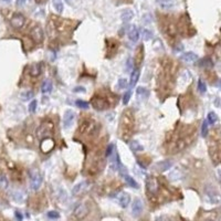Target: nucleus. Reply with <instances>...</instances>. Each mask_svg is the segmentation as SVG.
I'll list each match as a JSON object with an SVG mask.
<instances>
[{
  "label": "nucleus",
  "instance_id": "nucleus-1",
  "mask_svg": "<svg viewBox=\"0 0 221 221\" xmlns=\"http://www.w3.org/2000/svg\"><path fill=\"white\" fill-rule=\"evenodd\" d=\"M75 28V22L72 20L61 19L57 16H50L48 21V33L52 39L55 35H67Z\"/></svg>",
  "mask_w": 221,
  "mask_h": 221
},
{
  "label": "nucleus",
  "instance_id": "nucleus-2",
  "mask_svg": "<svg viewBox=\"0 0 221 221\" xmlns=\"http://www.w3.org/2000/svg\"><path fill=\"white\" fill-rule=\"evenodd\" d=\"M134 131V114L131 109H126L122 114L119 122V137L124 142H128Z\"/></svg>",
  "mask_w": 221,
  "mask_h": 221
},
{
  "label": "nucleus",
  "instance_id": "nucleus-3",
  "mask_svg": "<svg viewBox=\"0 0 221 221\" xmlns=\"http://www.w3.org/2000/svg\"><path fill=\"white\" fill-rule=\"evenodd\" d=\"M160 28L169 42H173L176 40L177 33H178L177 23L170 16H160Z\"/></svg>",
  "mask_w": 221,
  "mask_h": 221
},
{
  "label": "nucleus",
  "instance_id": "nucleus-4",
  "mask_svg": "<svg viewBox=\"0 0 221 221\" xmlns=\"http://www.w3.org/2000/svg\"><path fill=\"white\" fill-rule=\"evenodd\" d=\"M177 29L180 32V35H182L184 37H192L194 35H196V29L194 28V25L190 22L188 15H182V17L179 18L178 22H177Z\"/></svg>",
  "mask_w": 221,
  "mask_h": 221
},
{
  "label": "nucleus",
  "instance_id": "nucleus-5",
  "mask_svg": "<svg viewBox=\"0 0 221 221\" xmlns=\"http://www.w3.org/2000/svg\"><path fill=\"white\" fill-rule=\"evenodd\" d=\"M209 152L212 162L214 163V165H218L220 162V138L218 133L212 135L209 140Z\"/></svg>",
  "mask_w": 221,
  "mask_h": 221
},
{
  "label": "nucleus",
  "instance_id": "nucleus-6",
  "mask_svg": "<svg viewBox=\"0 0 221 221\" xmlns=\"http://www.w3.org/2000/svg\"><path fill=\"white\" fill-rule=\"evenodd\" d=\"M97 124L92 118L83 119L79 127V134L82 136H94L97 132Z\"/></svg>",
  "mask_w": 221,
  "mask_h": 221
},
{
  "label": "nucleus",
  "instance_id": "nucleus-7",
  "mask_svg": "<svg viewBox=\"0 0 221 221\" xmlns=\"http://www.w3.org/2000/svg\"><path fill=\"white\" fill-rule=\"evenodd\" d=\"M53 132H54V125H53V123L51 121H45L38 128L37 136L40 139L50 138V136L53 135Z\"/></svg>",
  "mask_w": 221,
  "mask_h": 221
},
{
  "label": "nucleus",
  "instance_id": "nucleus-8",
  "mask_svg": "<svg viewBox=\"0 0 221 221\" xmlns=\"http://www.w3.org/2000/svg\"><path fill=\"white\" fill-rule=\"evenodd\" d=\"M109 99H106V96L104 95H95L94 97H92V101H91V104L97 111H104V109L108 108L109 107Z\"/></svg>",
  "mask_w": 221,
  "mask_h": 221
},
{
  "label": "nucleus",
  "instance_id": "nucleus-9",
  "mask_svg": "<svg viewBox=\"0 0 221 221\" xmlns=\"http://www.w3.org/2000/svg\"><path fill=\"white\" fill-rule=\"evenodd\" d=\"M146 190L147 194L150 197H155L156 195H158L159 192V182L155 177L149 176L146 179Z\"/></svg>",
  "mask_w": 221,
  "mask_h": 221
},
{
  "label": "nucleus",
  "instance_id": "nucleus-10",
  "mask_svg": "<svg viewBox=\"0 0 221 221\" xmlns=\"http://www.w3.org/2000/svg\"><path fill=\"white\" fill-rule=\"evenodd\" d=\"M9 21H10V25L16 30L22 29V28L25 25V22H27L25 16L21 15V13H19V12L13 13V15L10 17Z\"/></svg>",
  "mask_w": 221,
  "mask_h": 221
},
{
  "label": "nucleus",
  "instance_id": "nucleus-11",
  "mask_svg": "<svg viewBox=\"0 0 221 221\" xmlns=\"http://www.w3.org/2000/svg\"><path fill=\"white\" fill-rule=\"evenodd\" d=\"M30 38L35 44H40L43 41V30L40 25H35L30 30Z\"/></svg>",
  "mask_w": 221,
  "mask_h": 221
},
{
  "label": "nucleus",
  "instance_id": "nucleus-12",
  "mask_svg": "<svg viewBox=\"0 0 221 221\" xmlns=\"http://www.w3.org/2000/svg\"><path fill=\"white\" fill-rule=\"evenodd\" d=\"M87 214H89V208H87V206L85 204L77 205V206L75 207L74 211H73L74 217L80 219V220H81V219H84L85 217L87 216Z\"/></svg>",
  "mask_w": 221,
  "mask_h": 221
},
{
  "label": "nucleus",
  "instance_id": "nucleus-13",
  "mask_svg": "<svg viewBox=\"0 0 221 221\" xmlns=\"http://www.w3.org/2000/svg\"><path fill=\"white\" fill-rule=\"evenodd\" d=\"M41 184H42V176L38 172L33 173V174L31 175V182H30L31 189H32V190H38V189L41 187Z\"/></svg>",
  "mask_w": 221,
  "mask_h": 221
},
{
  "label": "nucleus",
  "instance_id": "nucleus-14",
  "mask_svg": "<svg viewBox=\"0 0 221 221\" xmlns=\"http://www.w3.org/2000/svg\"><path fill=\"white\" fill-rule=\"evenodd\" d=\"M143 209H144V204L140 199H135L133 201V206H132V214L134 217H138L139 214L143 212Z\"/></svg>",
  "mask_w": 221,
  "mask_h": 221
},
{
  "label": "nucleus",
  "instance_id": "nucleus-15",
  "mask_svg": "<svg viewBox=\"0 0 221 221\" xmlns=\"http://www.w3.org/2000/svg\"><path fill=\"white\" fill-rule=\"evenodd\" d=\"M74 117H75L74 112L71 111V109H69V111H67L64 113V115H63V126H64V128H69L72 125L73 121H74Z\"/></svg>",
  "mask_w": 221,
  "mask_h": 221
},
{
  "label": "nucleus",
  "instance_id": "nucleus-16",
  "mask_svg": "<svg viewBox=\"0 0 221 221\" xmlns=\"http://www.w3.org/2000/svg\"><path fill=\"white\" fill-rule=\"evenodd\" d=\"M172 166H173V162H170V160H163V162L157 163V164L154 166V169L157 170V172L163 173V172L168 170V169H170Z\"/></svg>",
  "mask_w": 221,
  "mask_h": 221
},
{
  "label": "nucleus",
  "instance_id": "nucleus-17",
  "mask_svg": "<svg viewBox=\"0 0 221 221\" xmlns=\"http://www.w3.org/2000/svg\"><path fill=\"white\" fill-rule=\"evenodd\" d=\"M54 147V142L51 138H44L42 139V144H41V150L43 153H49L51 152Z\"/></svg>",
  "mask_w": 221,
  "mask_h": 221
},
{
  "label": "nucleus",
  "instance_id": "nucleus-18",
  "mask_svg": "<svg viewBox=\"0 0 221 221\" xmlns=\"http://www.w3.org/2000/svg\"><path fill=\"white\" fill-rule=\"evenodd\" d=\"M87 188V182H81L80 184L75 185L74 188L72 189V195L73 196H80L83 191H85Z\"/></svg>",
  "mask_w": 221,
  "mask_h": 221
},
{
  "label": "nucleus",
  "instance_id": "nucleus-19",
  "mask_svg": "<svg viewBox=\"0 0 221 221\" xmlns=\"http://www.w3.org/2000/svg\"><path fill=\"white\" fill-rule=\"evenodd\" d=\"M29 73L32 77H38L41 73H42V67L40 63H35V64L30 65Z\"/></svg>",
  "mask_w": 221,
  "mask_h": 221
},
{
  "label": "nucleus",
  "instance_id": "nucleus-20",
  "mask_svg": "<svg viewBox=\"0 0 221 221\" xmlns=\"http://www.w3.org/2000/svg\"><path fill=\"white\" fill-rule=\"evenodd\" d=\"M143 59H144V45L140 44L137 47L135 52V64L139 65L143 62Z\"/></svg>",
  "mask_w": 221,
  "mask_h": 221
},
{
  "label": "nucleus",
  "instance_id": "nucleus-21",
  "mask_svg": "<svg viewBox=\"0 0 221 221\" xmlns=\"http://www.w3.org/2000/svg\"><path fill=\"white\" fill-rule=\"evenodd\" d=\"M128 38L132 42H137L139 39V31L136 25H132L128 30Z\"/></svg>",
  "mask_w": 221,
  "mask_h": 221
},
{
  "label": "nucleus",
  "instance_id": "nucleus-22",
  "mask_svg": "<svg viewBox=\"0 0 221 221\" xmlns=\"http://www.w3.org/2000/svg\"><path fill=\"white\" fill-rule=\"evenodd\" d=\"M129 201H131V197H129V195L127 192H122L118 196V204L123 208H126L129 205Z\"/></svg>",
  "mask_w": 221,
  "mask_h": 221
},
{
  "label": "nucleus",
  "instance_id": "nucleus-23",
  "mask_svg": "<svg viewBox=\"0 0 221 221\" xmlns=\"http://www.w3.org/2000/svg\"><path fill=\"white\" fill-rule=\"evenodd\" d=\"M106 43H107V52L113 54L117 50V47H118V43H117L116 40L114 39H107L106 40Z\"/></svg>",
  "mask_w": 221,
  "mask_h": 221
},
{
  "label": "nucleus",
  "instance_id": "nucleus-24",
  "mask_svg": "<svg viewBox=\"0 0 221 221\" xmlns=\"http://www.w3.org/2000/svg\"><path fill=\"white\" fill-rule=\"evenodd\" d=\"M180 58H182V60L184 62H195V61L198 59V55H197L196 53L189 51V52L184 53Z\"/></svg>",
  "mask_w": 221,
  "mask_h": 221
},
{
  "label": "nucleus",
  "instance_id": "nucleus-25",
  "mask_svg": "<svg viewBox=\"0 0 221 221\" xmlns=\"http://www.w3.org/2000/svg\"><path fill=\"white\" fill-rule=\"evenodd\" d=\"M136 94H137V97H138V99H148V96H149V91L147 89H145V87L139 86V87H137V90H136Z\"/></svg>",
  "mask_w": 221,
  "mask_h": 221
},
{
  "label": "nucleus",
  "instance_id": "nucleus-26",
  "mask_svg": "<svg viewBox=\"0 0 221 221\" xmlns=\"http://www.w3.org/2000/svg\"><path fill=\"white\" fill-rule=\"evenodd\" d=\"M198 65L200 67H214V61L210 58H204L199 61Z\"/></svg>",
  "mask_w": 221,
  "mask_h": 221
},
{
  "label": "nucleus",
  "instance_id": "nucleus-27",
  "mask_svg": "<svg viewBox=\"0 0 221 221\" xmlns=\"http://www.w3.org/2000/svg\"><path fill=\"white\" fill-rule=\"evenodd\" d=\"M139 73H140L139 69H135L132 71V74H131V82H129L131 86H134V85L137 83V81H138V79H139Z\"/></svg>",
  "mask_w": 221,
  "mask_h": 221
},
{
  "label": "nucleus",
  "instance_id": "nucleus-28",
  "mask_svg": "<svg viewBox=\"0 0 221 221\" xmlns=\"http://www.w3.org/2000/svg\"><path fill=\"white\" fill-rule=\"evenodd\" d=\"M52 91V82L50 80H45L43 81L42 85H41V92L42 93H50Z\"/></svg>",
  "mask_w": 221,
  "mask_h": 221
},
{
  "label": "nucleus",
  "instance_id": "nucleus-29",
  "mask_svg": "<svg viewBox=\"0 0 221 221\" xmlns=\"http://www.w3.org/2000/svg\"><path fill=\"white\" fill-rule=\"evenodd\" d=\"M133 17H134V12L132 10H125L124 12H122V15H121V18H122L124 22H128L129 20H132Z\"/></svg>",
  "mask_w": 221,
  "mask_h": 221
},
{
  "label": "nucleus",
  "instance_id": "nucleus-30",
  "mask_svg": "<svg viewBox=\"0 0 221 221\" xmlns=\"http://www.w3.org/2000/svg\"><path fill=\"white\" fill-rule=\"evenodd\" d=\"M123 177H124L125 182H126V184L128 185V186L133 187V188H135V189L138 188V184H137L136 180H135V179L133 178V177L128 176V175H125V176H123Z\"/></svg>",
  "mask_w": 221,
  "mask_h": 221
},
{
  "label": "nucleus",
  "instance_id": "nucleus-31",
  "mask_svg": "<svg viewBox=\"0 0 221 221\" xmlns=\"http://www.w3.org/2000/svg\"><path fill=\"white\" fill-rule=\"evenodd\" d=\"M52 5H53V8L57 10L58 12L61 13L63 11V2L62 0H52Z\"/></svg>",
  "mask_w": 221,
  "mask_h": 221
},
{
  "label": "nucleus",
  "instance_id": "nucleus-32",
  "mask_svg": "<svg viewBox=\"0 0 221 221\" xmlns=\"http://www.w3.org/2000/svg\"><path fill=\"white\" fill-rule=\"evenodd\" d=\"M163 9H170L173 7V0H157Z\"/></svg>",
  "mask_w": 221,
  "mask_h": 221
},
{
  "label": "nucleus",
  "instance_id": "nucleus-33",
  "mask_svg": "<svg viewBox=\"0 0 221 221\" xmlns=\"http://www.w3.org/2000/svg\"><path fill=\"white\" fill-rule=\"evenodd\" d=\"M129 147H131V149H132L133 152H140V150H143V146L139 144L137 140H133V142H131Z\"/></svg>",
  "mask_w": 221,
  "mask_h": 221
},
{
  "label": "nucleus",
  "instance_id": "nucleus-34",
  "mask_svg": "<svg viewBox=\"0 0 221 221\" xmlns=\"http://www.w3.org/2000/svg\"><path fill=\"white\" fill-rule=\"evenodd\" d=\"M217 119H218V116H217L216 113H214V112H210L208 114V117H207V123H208V124L214 125V123L217 122Z\"/></svg>",
  "mask_w": 221,
  "mask_h": 221
},
{
  "label": "nucleus",
  "instance_id": "nucleus-35",
  "mask_svg": "<svg viewBox=\"0 0 221 221\" xmlns=\"http://www.w3.org/2000/svg\"><path fill=\"white\" fill-rule=\"evenodd\" d=\"M114 150H115L114 144H109L108 146L106 147V150H105V157H106V158H109V157H111V156L113 155Z\"/></svg>",
  "mask_w": 221,
  "mask_h": 221
},
{
  "label": "nucleus",
  "instance_id": "nucleus-36",
  "mask_svg": "<svg viewBox=\"0 0 221 221\" xmlns=\"http://www.w3.org/2000/svg\"><path fill=\"white\" fill-rule=\"evenodd\" d=\"M142 37L144 40H150L153 38V32L147 29H142Z\"/></svg>",
  "mask_w": 221,
  "mask_h": 221
},
{
  "label": "nucleus",
  "instance_id": "nucleus-37",
  "mask_svg": "<svg viewBox=\"0 0 221 221\" xmlns=\"http://www.w3.org/2000/svg\"><path fill=\"white\" fill-rule=\"evenodd\" d=\"M75 105L80 108H83V109H87L89 108V103L83 101V99H76V102H75Z\"/></svg>",
  "mask_w": 221,
  "mask_h": 221
},
{
  "label": "nucleus",
  "instance_id": "nucleus-38",
  "mask_svg": "<svg viewBox=\"0 0 221 221\" xmlns=\"http://www.w3.org/2000/svg\"><path fill=\"white\" fill-rule=\"evenodd\" d=\"M128 86V82H127L126 79H119L118 82H117V87L121 90H124Z\"/></svg>",
  "mask_w": 221,
  "mask_h": 221
},
{
  "label": "nucleus",
  "instance_id": "nucleus-39",
  "mask_svg": "<svg viewBox=\"0 0 221 221\" xmlns=\"http://www.w3.org/2000/svg\"><path fill=\"white\" fill-rule=\"evenodd\" d=\"M182 175L180 174V172L179 170H174V172L172 173V174L169 175V178H170V180H178L179 178H182Z\"/></svg>",
  "mask_w": 221,
  "mask_h": 221
},
{
  "label": "nucleus",
  "instance_id": "nucleus-40",
  "mask_svg": "<svg viewBox=\"0 0 221 221\" xmlns=\"http://www.w3.org/2000/svg\"><path fill=\"white\" fill-rule=\"evenodd\" d=\"M8 187V179L5 175H0V188L6 189Z\"/></svg>",
  "mask_w": 221,
  "mask_h": 221
},
{
  "label": "nucleus",
  "instance_id": "nucleus-41",
  "mask_svg": "<svg viewBox=\"0 0 221 221\" xmlns=\"http://www.w3.org/2000/svg\"><path fill=\"white\" fill-rule=\"evenodd\" d=\"M198 91L200 93H206V91H207V85H206V83L202 81V80H199V82H198Z\"/></svg>",
  "mask_w": 221,
  "mask_h": 221
},
{
  "label": "nucleus",
  "instance_id": "nucleus-42",
  "mask_svg": "<svg viewBox=\"0 0 221 221\" xmlns=\"http://www.w3.org/2000/svg\"><path fill=\"white\" fill-rule=\"evenodd\" d=\"M33 97V93L31 92V91H27V92H23L22 94H21V99H23V101H29V99H31Z\"/></svg>",
  "mask_w": 221,
  "mask_h": 221
},
{
  "label": "nucleus",
  "instance_id": "nucleus-43",
  "mask_svg": "<svg viewBox=\"0 0 221 221\" xmlns=\"http://www.w3.org/2000/svg\"><path fill=\"white\" fill-rule=\"evenodd\" d=\"M201 135L204 137L208 136V123H207V121H205L201 125Z\"/></svg>",
  "mask_w": 221,
  "mask_h": 221
},
{
  "label": "nucleus",
  "instance_id": "nucleus-44",
  "mask_svg": "<svg viewBox=\"0 0 221 221\" xmlns=\"http://www.w3.org/2000/svg\"><path fill=\"white\" fill-rule=\"evenodd\" d=\"M37 106H38L37 99H33L32 102L29 104V112L30 113H35V111H37Z\"/></svg>",
  "mask_w": 221,
  "mask_h": 221
},
{
  "label": "nucleus",
  "instance_id": "nucleus-45",
  "mask_svg": "<svg viewBox=\"0 0 221 221\" xmlns=\"http://www.w3.org/2000/svg\"><path fill=\"white\" fill-rule=\"evenodd\" d=\"M131 95H132V92H131V91H127V92L125 93L124 96H123V104H124V105L128 104L129 99H131Z\"/></svg>",
  "mask_w": 221,
  "mask_h": 221
},
{
  "label": "nucleus",
  "instance_id": "nucleus-46",
  "mask_svg": "<svg viewBox=\"0 0 221 221\" xmlns=\"http://www.w3.org/2000/svg\"><path fill=\"white\" fill-rule=\"evenodd\" d=\"M13 196H15V197H13V199H15L16 201L21 202V201L23 200V195L21 194V192H19V191H18V192H15V195H13Z\"/></svg>",
  "mask_w": 221,
  "mask_h": 221
},
{
  "label": "nucleus",
  "instance_id": "nucleus-47",
  "mask_svg": "<svg viewBox=\"0 0 221 221\" xmlns=\"http://www.w3.org/2000/svg\"><path fill=\"white\" fill-rule=\"evenodd\" d=\"M48 217L51 219H58L60 218V214L58 211H49L48 212Z\"/></svg>",
  "mask_w": 221,
  "mask_h": 221
},
{
  "label": "nucleus",
  "instance_id": "nucleus-48",
  "mask_svg": "<svg viewBox=\"0 0 221 221\" xmlns=\"http://www.w3.org/2000/svg\"><path fill=\"white\" fill-rule=\"evenodd\" d=\"M155 221H172V219L169 218L168 216H159L157 217Z\"/></svg>",
  "mask_w": 221,
  "mask_h": 221
},
{
  "label": "nucleus",
  "instance_id": "nucleus-49",
  "mask_svg": "<svg viewBox=\"0 0 221 221\" xmlns=\"http://www.w3.org/2000/svg\"><path fill=\"white\" fill-rule=\"evenodd\" d=\"M73 91H74L75 93H79V92L84 93V92H85V87H83V86H76V87H74V89H73Z\"/></svg>",
  "mask_w": 221,
  "mask_h": 221
},
{
  "label": "nucleus",
  "instance_id": "nucleus-50",
  "mask_svg": "<svg viewBox=\"0 0 221 221\" xmlns=\"http://www.w3.org/2000/svg\"><path fill=\"white\" fill-rule=\"evenodd\" d=\"M126 70L127 71H131V69H132L133 67V60L132 59H128L127 60V63H126Z\"/></svg>",
  "mask_w": 221,
  "mask_h": 221
},
{
  "label": "nucleus",
  "instance_id": "nucleus-51",
  "mask_svg": "<svg viewBox=\"0 0 221 221\" xmlns=\"http://www.w3.org/2000/svg\"><path fill=\"white\" fill-rule=\"evenodd\" d=\"M16 218H17L18 221H22V214H21V212L16 211Z\"/></svg>",
  "mask_w": 221,
  "mask_h": 221
},
{
  "label": "nucleus",
  "instance_id": "nucleus-52",
  "mask_svg": "<svg viewBox=\"0 0 221 221\" xmlns=\"http://www.w3.org/2000/svg\"><path fill=\"white\" fill-rule=\"evenodd\" d=\"M27 0H17V6H23Z\"/></svg>",
  "mask_w": 221,
  "mask_h": 221
},
{
  "label": "nucleus",
  "instance_id": "nucleus-53",
  "mask_svg": "<svg viewBox=\"0 0 221 221\" xmlns=\"http://www.w3.org/2000/svg\"><path fill=\"white\" fill-rule=\"evenodd\" d=\"M47 0H35V2L37 3H43V2H45Z\"/></svg>",
  "mask_w": 221,
  "mask_h": 221
},
{
  "label": "nucleus",
  "instance_id": "nucleus-54",
  "mask_svg": "<svg viewBox=\"0 0 221 221\" xmlns=\"http://www.w3.org/2000/svg\"><path fill=\"white\" fill-rule=\"evenodd\" d=\"M3 1H6V2H8V1H11V0H3Z\"/></svg>",
  "mask_w": 221,
  "mask_h": 221
},
{
  "label": "nucleus",
  "instance_id": "nucleus-55",
  "mask_svg": "<svg viewBox=\"0 0 221 221\" xmlns=\"http://www.w3.org/2000/svg\"><path fill=\"white\" fill-rule=\"evenodd\" d=\"M208 221H214V220H208Z\"/></svg>",
  "mask_w": 221,
  "mask_h": 221
}]
</instances>
